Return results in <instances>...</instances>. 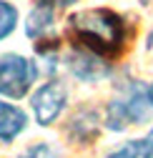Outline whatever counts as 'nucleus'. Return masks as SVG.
<instances>
[{
	"label": "nucleus",
	"instance_id": "obj_1",
	"mask_svg": "<svg viewBox=\"0 0 153 158\" xmlns=\"http://www.w3.org/2000/svg\"><path fill=\"white\" fill-rule=\"evenodd\" d=\"M65 30L73 45H81L95 55L105 58V60L118 58L128 40V25L123 20V15L103 5L70 13Z\"/></svg>",
	"mask_w": 153,
	"mask_h": 158
},
{
	"label": "nucleus",
	"instance_id": "obj_2",
	"mask_svg": "<svg viewBox=\"0 0 153 158\" xmlns=\"http://www.w3.org/2000/svg\"><path fill=\"white\" fill-rule=\"evenodd\" d=\"M148 98H146V85H141V81H128V85L121 88V93L113 98L105 108V118L103 123L108 131H126L128 126H138L148 118Z\"/></svg>",
	"mask_w": 153,
	"mask_h": 158
},
{
	"label": "nucleus",
	"instance_id": "obj_3",
	"mask_svg": "<svg viewBox=\"0 0 153 158\" xmlns=\"http://www.w3.org/2000/svg\"><path fill=\"white\" fill-rule=\"evenodd\" d=\"M38 63L20 53H0V98L20 101L38 81Z\"/></svg>",
	"mask_w": 153,
	"mask_h": 158
},
{
	"label": "nucleus",
	"instance_id": "obj_4",
	"mask_svg": "<svg viewBox=\"0 0 153 158\" xmlns=\"http://www.w3.org/2000/svg\"><path fill=\"white\" fill-rule=\"evenodd\" d=\"M68 106V88L60 81H48L30 95V108L38 126H53Z\"/></svg>",
	"mask_w": 153,
	"mask_h": 158
},
{
	"label": "nucleus",
	"instance_id": "obj_5",
	"mask_svg": "<svg viewBox=\"0 0 153 158\" xmlns=\"http://www.w3.org/2000/svg\"><path fill=\"white\" fill-rule=\"evenodd\" d=\"M65 68L83 83H98L110 75V60H105V58L95 55L81 45L70 48V53L65 55Z\"/></svg>",
	"mask_w": 153,
	"mask_h": 158
},
{
	"label": "nucleus",
	"instance_id": "obj_6",
	"mask_svg": "<svg viewBox=\"0 0 153 158\" xmlns=\"http://www.w3.org/2000/svg\"><path fill=\"white\" fill-rule=\"evenodd\" d=\"M55 3L50 0H35L25 18V35L33 43H45L55 40Z\"/></svg>",
	"mask_w": 153,
	"mask_h": 158
},
{
	"label": "nucleus",
	"instance_id": "obj_7",
	"mask_svg": "<svg viewBox=\"0 0 153 158\" xmlns=\"http://www.w3.org/2000/svg\"><path fill=\"white\" fill-rule=\"evenodd\" d=\"M28 128V113L0 98V143H13Z\"/></svg>",
	"mask_w": 153,
	"mask_h": 158
},
{
	"label": "nucleus",
	"instance_id": "obj_8",
	"mask_svg": "<svg viewBox=\"0 0 153 158\" xmlns=\"http://www.w3.org/2000/svg\"><path fill=\"white\" fill-rule=\"evenodd\" d=\"M101 131V118L95 108H81L68 123V135L78 143H90Z\"/></svg>",
	"mask_w": 153,
	"mask_h": 158
},
{
	"label": "nucleus",
	"instance_id": "obj_9",
	"mask_svg": "<svg viewBox=\"0 0 153 158\" xmlns=\"http://www.w3.org/2000/svg\"><path fill=\"white\" fill-rule=\"evenodd\" d=\"M105 158H153V138H136V141H128L121 148H116L113 153H108Z\"/></svg>",
	"mask_w": 153,
	"mask_h": 158
},
{
	"label": "nucleus",
	"instance_id": "obj_10",
	"mask_svg": "<svg viewBox=\"0 0 153 158\" xmlns=\"http://www.w3.org/2000/svg\"><path fill=\"white\" fill-rule=\"evenodd\" d=\"M18 8L8 0H0V40H5L8 35H13V30L18 28Z\"/></svg>",
	"mask_w": 153,
	"mask_h": 158
},
{
	"label": "nucleus",
	"instance_id": "obj_11",
	"mask_svg": "<svg viewBox=\"0 0 153 158\" xmlns=\"http://www.w3.org/2000/svg\"><path fill=\"white\" fill-rule=\"evenodd\" d=\"M18 158H60V153L53 146H48V143H35V146L25 148Z\"/></svg>",
	"mask_w": 153,
	"mask_h": 158
},
{
	"label": "nucleus",
	"instance_id": "obj_12",
	"mask_svg": "<svg viewBox=\"0 0 153 158\" xmlns=\"http://www.w3.org/2000/svg\"><path fill=\"white\" fill-rule=\"evenodd\" d=\"M50 3L60 5V8H68V5H73V3H78V0H50Z\"/></svg>",
	"mask_w": 153,
	"mask_h": 158
},
{
	"label": "nucleus",
	"instance_id": "obj_13",
	"mask_svg": "<svg viewBox=\"0 0 153 158\" xmlns=\"http://www.w3.org/2000/svg\"><path fill=\"white\" fill-rule=\"evenodd\" d=\"M146 98H148V106L153 108V83H151V85L146 88Z\"/></svg>",
	"mask_w": 153,
	"mask_h": 158
},
{
	"label": "nucleus",
	"instance_id": "obj_14",
	"mask_svg": "<svg viewBox=\"0 0 153 158\" xmlns=\"http://www.w3.org/2000/svg\"><path fill=\"white\" fill-rule=\"evenodd\" d=\"M138 3H141V5H151V0H138Z\"/></svg>",
	"mask_w": 153,
	"mask_h": 158
},
{
	"label": "nucleus",
	"instance_id": "obj_15",
	"mask_svg": "<svg viewBox=\"0 0 153 158\" xmlns=\"http://www.w3.org/2000/svg\"><path fill=\"white\" fill-rule=\"evenodd\" d=\"M148 135H151V138H153V128H151V131H148Z\"/></svg>",
	"mask_w": 153,
	"mask_h": 158
}]
</instances>
